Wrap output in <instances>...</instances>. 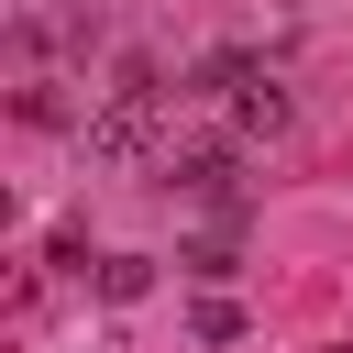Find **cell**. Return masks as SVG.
I'll return each mask as SVG.
<instances>
[{
  "label": "cell",
  "mask_w": 353,
  "mask_h": 353,
  "mask_svg": "<svg viewBox=\"0 0 353 353\" xmlns=\"http://www.w3.org/2000/svg\"><path fill=\"white\" fill-rule=\"evenodd\" d=\"M188 331H199V342H243V309H232V298H199Z\"/></svg>",
  "instance_id": "cell-7"
},
{
  "label": "cell",
  "mask_w": 353,
  "mask_h": 353,
  "mask_svg": "<svg viewBox=\"0 0 353 353\" xmlns=\"http://www.w3.org/2000/svg\"><path fill=\"white\" fill-rule=\"evenodd\" d=\"M232 121H243V132H287V121H298V99H287V77H276V66H254V77L232 88Z\"/></svg>",
  "instance_id": "cell-3"
},
{
  "label": "cell",
  "mask_w": 353,
  "mask_h": 353,
  "mask_svg": "<svg viewBox=\"0 0 353 353\" xmlns=\"http://www.w3.org/2000/svg\"><path fill=\"white\" fill-rule=\"evenodd\" d=\"M176 265H188V276H210V287H221V276H232V265H243V254H232V232H199V243H188V254H176Z\"/></svg>",
  "instance_id": "cell-6"
},
{
  "label": "cell",
  "mask_w": 353,
  "mask_h": 353,
  "mask_svg": "<svg viewBox=\"0 0 353 353\" xmlns=\"http://www.w3.org/2000/svg\"><path fill=\"white\" fill-rule=\"evenodd\" d=\"M110 309H132V298H154V254H99V276H88Z\"/></svg>",
  "instance_id": "cell-4"
},
{
  "label": "cell",
  "mask_w": 353,
  "mask_h": 353,
  "mask_svg": "<svg viewBox=\"0 0 353 353\" xmlns=\"http://www.w3.org/2000/svg\"><path fill=\"white\" fill-rule=\"evenodd\" d=\"M254 77V55H199L188 66V99H221V88H243Z\"/></svg>",
  "instance_id": "cell-5"
},
{
  "label": "cell",
  "mask_w": 353,
  "mask_h": 353,
  "mask_svg": "<svg viewBox=\"0 0 353 353\" xmlns=\"http://www.w3.org/2000/svg\"><path fill=\"white\" fill-rule=\"evenodd\" d=\"M77 143H88V165H143V154L165 143V88H110V99L77 121Z\"/></svg>",
  "instance_id": "cell-1"
},
{
  "label": "cell",
  "mask_w": 353,
  "mask_h": 353,
  "mask_svg": "<svg viewBox=\"0 0 353 353\" xmlns=\"http://www.w3.org/2000/svg\"><path fill=\"white\" fill-rule=\"evenodd\" d=\"M165 188H176V199L232 210V143H165Z\"/></svg>",
  "instance_id": "cell-2"
}]
</instances>
